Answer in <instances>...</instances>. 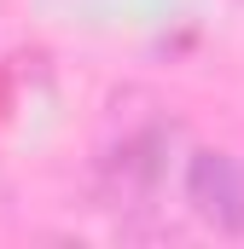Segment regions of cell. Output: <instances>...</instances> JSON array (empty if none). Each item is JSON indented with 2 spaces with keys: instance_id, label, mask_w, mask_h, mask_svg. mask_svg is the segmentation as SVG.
Here are the masks:
<instances>
[{
  "instance_id": "1",
  "label": "cell",
  "mask_w": 244,
  "mask_h": 249,
  "mask_svg": "<svg viewBox=\"0 0 244 249\" xmlns=\"http://www.w3.org/2000/svg\"><path fill=\"white\" fill-rule=\"evenodd\" d=\"M169 139H175V122H134V127H122V139L105 151V186H111V197H122V203L151 197L157 180H163Z\"/></svg>"
},
{
  "instance_id": "2",
  "label": "cell",
  "mask_w": 244,
  "mask_h": 249,
  "mask_svg": "<svg viewBox=\"0 0 244 249\" xmlns=\"http://www.w3.org/2000/svg\"><path fill=\"white\" fill-rule=\"evenodd\" d=\"M186 203L203 226L244 232V168L227 151H192L186 162Z\"/></svg>"
}]
</instances>
